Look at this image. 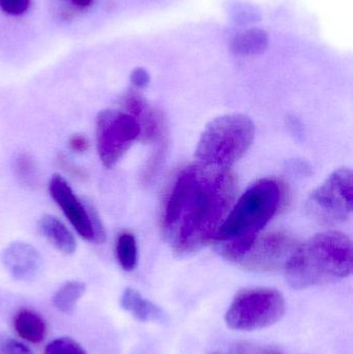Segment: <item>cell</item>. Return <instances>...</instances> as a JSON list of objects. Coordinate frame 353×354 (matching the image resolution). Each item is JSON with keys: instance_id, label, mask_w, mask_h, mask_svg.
<instances>
[{"instance_id": "5b68a950", "label": "cell", "mask_w": 353, "mask_h": 354, "mask_svg": "<svg viewBox=\"0 0 353 354\" xmlns=\"http://www.w3.org/2000/svg\"><path fill=\"white\" fill-rule=\"evenodd\" d=\"M286 311L285 299L271 288L240 291L232 299L225 322L228 328L242 332L263 330L279 322Z\"/></svg>"}, {"instance_id": "9c48e42d", "label": "cell", "mask_w": 353, "mask_h": 354, "mask_svg": "<svg viewBox=\"0 0 353 354\" xmlns=\"http://www.w3.org/2000/svg\"><path fill=\"white\" fill-rule=\"evenodd\" d=\"M289 236L282 233L257 237L250 251L246 254L240 266L253 272H271L283 268L296 248Z\"/></svg>"}, {"instance_id": "3957f363", "label": "cell", "mask_w": 353, "mask_h": 354, "mask_svg": "<svg viewBox=\"0 0 353 354\" xmlns=\"http://www.w3.org/2000/svg\"><path fill=\"white\" fill-rule=\"evenodd\" d=\"M352 268L350 237L337 231H329L296 245L284 266V272L290 286L304 289L347 278Z\"/></svg>"}, {"instance_id": "7c38bea8", "label": "cell", "mask_w": 353, "mask_h": 354, "mask_svg": "<svg viewBox=\"0 0 353 354\" xmlns=\"http://www.w3.org/2000/svg\"><path fill=\"white\" fill-rule=\"evenodd\" d=\"M39 230L41 234L61 253L70 255L76 251L77 243L74 235L56 216L51 214L41 216L39 221Z\"/></svg>"}, {"instance_id": "7a4b0ae2", "label": "cell", "mask_w": 353, "mask_h": 354, "mask_svg": "<svg viewBox=\"0 0 353 354\" xmlns=\"http://www.w3.org/2000/svg\"><path fill=\"white\" fill-rule=\"evenodd\" d=\"M281 200V185L275 179H259L251 185L230 209L213 239L219 243L222 256L240 263L278 212Z\"/></svg>"}, {"instance_id": "7402d4cb", "label": "cell", "mask_w": 353, "mask_h": 354, "mask_svg": "<svg viewBox=\"0 0 353 354\" xmlns=\"http://www.w3.org/2000/svg\"><path fill=\"white\" fill-rule=\"evenodd\" d=\"M0 354H33L32 351L16 339L0 335Z\"/></svg>"}, {"instance_id": "277c9868", "label": "cell", "mask_w": 353, "mask_h": 354, "mask_svg": "<svg viewBox=\"0 0 353 354\" xmlns=\"http://www.w3.org/2000/svg\"><path fill=\"white\" fill-rule=\"evenodd\" d=\"M254 137L255 126L248 116H220L211 120L201 134L195 151L197 165L229 170L249 151Z\"/></svg>"}, {"instance_id": "2e32d148", "label": "cell", "mask_w": 353, "mask_h": 354, "mask_svg": "<svg viewBox=\"0 0 353 354\" xmlns=\"http://www.w3.org/2000/svg\"><path fill=\"white\" fill-rule=\"evenodd\" d=\"M85 284L79 281H70L62 285L53 297V305L62 313H70L85 292Z\"/></svg>"}, {"instance_id": "ba28073f", "label": "cell", "mask_w": 353, "mask_h": 354, "mask_svg": "<svg viewBox=\"0 0 353 354\" xmlns=\"http://www.w3.org/2000/svg\"><path fill=\"white\" fill-rule=\"evenodd\" d=\"M124 107L126 112L134 116L138 122L140 127V138L144 142L157 145L155 155L149 161V167L145 169L147 176H153L159 162L161 161L163 153L165 138V122L163 116L135 91L126 93L124 97Z\"/></svg>"}, {"instance_id": "9a60e30c", "label": "cell", "mask_w": 353, "mask_h": 354, "mask_svg": "<svg viewBox=\"0 0 353 354\" xmlns=\"http://www.w3.org/2000/svg\"><path fill=\"white\" fill-rule=\"evenodd\" d=\"M269 45V37L263 29L252 28L238 33L232 39L231 51L238 56H256L263 53Z\"/></svg>"}, {"instance_id": "ac0fdd59", "label": "cell", "mask_w": 353, "mask_h": 354, "mask_svg": "<svg viewBox=\"0 0 353 354\" xmlns=\"http://www.w3.org/2000/svg\"><path fill=\"white\" fill-rule=\"evenodd\" d=\"M116 258L122 270L133 272L138 264V248L134 235L122 232L116 241Z\"/></svg>"}, {"instance_id": "30bf717a", "label": "cell", "mask_w": 353, "mask_h": 354, "mask_svg": "<svg viewBox=\"0 0 353 354\" xmlns=\"http://www.w3.org/2000/svg\"><path fill=\"white\" fill-rule=\"evenodd\" d=\"M49 192L52 199L61 208L64 216L79 235L86 241H95V231L89 208L87 209L75 195L68 181L59 174H54L50 179Z\"/></svg>"}, {"instance_id": "484cf974", "label": "cell", "mask_w": 353, "mask_h": 354, "mask_svg": "<svg viewBox=\"0 0 353 354\" xmlns=\"http://www.w3.org/2000/svg\"><path fill=\"white\" fill-rule=\"evenodd\" d=\"M70 3L74 4L77 8H86L91 6L93 0H68Z\"/></svg>"}, {"instance_id": "5bb4252c", "label": "cell", "mask_w": 353, "mask_h": 354, "mask_svg": "<svg viewBox=\"0 0 353 354\" xmlns=\"http://www.w3.org/2000/svg\"><path fill=\"white\" fill-rule=\"evenodd\" d=\"M14 328L23 340L32 344L43 342L47 336V324L39 314L32 310L22 309L14 317Z\"/></svg>"}, {"instance_id": "e0dca14e", "label": "cell", "mask_w": 353, "mask_h": 354, "mask_svg": "<svg viewBox=\"0 0 353 354\" xmlns=\"http://www.w3.org/2000/svg\"><path fill=\"white\" fill-rule=\"evenodd\" d=\"M15 174L21 185L27 189H35L41 183L39 166L35 158L28 153H22L15 160Z\"/></svg>"}, {"instance_id": "cb8c5ba5", "label": "cell", "mask_w": 353, "mask_h": 354, "mask_svg": "<svg viewBox=\"0 0 353 354\" xmlns=\"http://www.w3.org/2000/svg\"><path fill=\"white\" fill-rule=\"evenodd\" d=\"M89 140L85 135L75 134L68 141V149L77 153H84L88 151Z\"/></svg>"}, {"instance_id": "44dd1931", "label": "cell", "mask_w": 353, "mask_h": 354, "mask_svg": "<svg viewBox=\"0 0 353 354\" xmlns=\"http://www.w3.org/2000/svg\"><path fill=\"white\" fill-rule=\"evenodd\" d=\"M31 0H0V10L8 16L19 17L30 8Z\"/></svg>"}, {"instance_id": "d6986e66", "label": "cell", "mask_w": 353, "mask_h": 354, "mask_svg": "<svg viewBox=\"0 0 353 354\" xmlns=\"http://www.w3.org/2000/svg\"><path fill=\"white\" fill-rule=\"evenodd\" d=\"M211 354H282L279 349L271 345L257 343L236 342L220 347Z\"/></svg>"}, {"instance_id": "52a82bcc", "label": "cell", "mask_w": 353, "mask_h": 354, "mask_svg": "<svg viewBox=\"0 0 353 354\" xmlns=\"http://www.w3.org/2000/svg\"><path fill=\"white\" fill-rule=\"evenodd\" d=\"M97 149L105 167L113 168L140 138V127L126 111L103 110L97 116Z\"/></svg>"}, {"instance_id": "603a6c76", "label": "cell", "mask_w": 353, "mask_h": 354, "mask_svg": "<svg viewBox=\"0 0 353 354\" xmlns=\"http://www.w3.org/2000/svg\"><path fill=\"white\" fill-rule=\"evenodd\" d=\"M56 163H57L58 167H59L60 169L68 172V174H70L72 176L77 177V178L79 179H83V180L87 178V174L85 170L75 165L74 163H72V162H70L66 156L62 155V153H59V155L57 156Z\"/></svg>"}, {"instance_id": "8992f818", "label": "cell", "mask_w": 353, "mask_h": 354, "mask_svg": "<svg viewBox=\"0 0 353 354\" xmlns=\"http://www.w3.org/2000/svg\"><path fill=\"white\" fill-rule=\"evenodd\" d=\"M352 206V172L342 168L311 193L306 209L311 218L323 224H338L350 218Z\"/></svg>"}, {"instance_id": "d4e9b609", "label": "cell", "mask_w": 353, "mask_h": 354, "mask_svg": "<svg viewBox=\"0 0 353 354\" xmlns=\"http://www.w3.org/2000/svg\"><path fill=\"white\" fill-rule=\"evenodd\" d=\"M149 80H151V77H149V72L142 68H135L131 75V82L137 88H143V87L147 86Z\"/></svg>"}, {"instance_id": "ffe728a7", "label": "cell", "mask_w": 353, "mask_h": 354, "mask_svg": "<svg viewBox=\"0 0 353 354\" xmlns=\"http://www.w3.org/2000/svg\"><path fill=\"white\" fill-rule=\"evenodd\" d=\"M44 354H87L83 347L70 338H57L46 347Z\"/></svg>"}, {"instance_id": "8fae6325", "label": "cell", "mask_w": 353, "mask_h": 354, "mask_svg": "<svg viewBox=\"0 0 353 354\" xmlns=\"http://www.w3.org/2000/svg\"><path fill=\"white\" fill-rule=\"evenodd\" d=\"M1 262L8 274L19 281H32L41 270V258L37 249L23 241L10 243L1 254Z\"/></svg>"}, {"instance_id": "6da1fadb", "label": "cell", "mask_w": 353, "mask_h": 354, "mask_svg": "<svg viewBox=\"0 0 353 354\" xmlns=\"http://www.w3.org/2000/svg\"><path fill=\"white\" fill-rule=\"evenodd\" d=\"M229 170L199 165L178 176L166 202L163 228L178 256L190 255L213 243L236 198Z\"/></svg>"}, {"instance_id": "4fadbf2b", "label": "cell", "mask_w": 353, "mask_h": 354, "mask_svg": "<svg viewBox=\"0 0 353 354\" xmlns=\"http://www.w3.org/2000/svg\"><path fill=\"white\" fill-rule=\"evenodd\" d=\"M120 306L138 322H155L163 319V311L133 288H126L122 292Z\"/></svg>"}]
</instances>
